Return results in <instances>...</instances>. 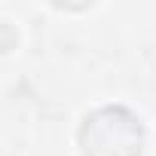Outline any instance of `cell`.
<instances>
[{
	"instance_id": "1",
	"label": "cell",
	"mask_w": 156,
	"mask_h": 156,
	"mask_svg": "<svg viewBox=\"0 0 156 156\" xmlns=\"http://www.w3.org/2000/svg\"><path fill=\"white\" fill-rule=\"evenodd\" d=\"M76 141H80L83 156H141L144 126L129 107L107 104L83 119Z\"/></svg>"
},
{
	"instance_id": "2",
	"label": "cell",
	"mask_w": 156,
	"mask_h": 156,
	"mask_svg": "<svg viewBox=\"0 0 156 156\" xmlns=\"http://www.w3.org/2000/svg\"><path fill=\"white\" fill-rule=\"evenodd\" d=\"M16 43H19V34L6 25V22H0V52H9V49H16Z\"/></svg>"
}]
</instances>
